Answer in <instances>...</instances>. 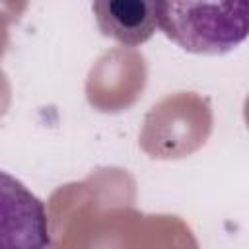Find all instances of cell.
I'll return each mask as SVG.
<instances>
[{"instance_id":"obj_2","label":"cell","mask_w":249,"mask_h":249,"mask_svg":"<svg viewBox=\"0 0 249 249\" xmlns=\"http://www.w3.org/2000/svg\"><path fill=\"white\" fill-rule=\"evenodd\" d=\"M99 31L124 45L140 47L158 27L156 0H91Z\"/></svg>"},{"instance_id":"obj_1","label":"cell","mask_w":249,"mask_h":249,"mask_svg":"<svg viewBox=\"0 0 249 249\" xmlns=\"http://www.w3.org/2000/svg\"><path fill=\"white\" fill-rule=\"evenodd\" d=\"M158 25L193 54H226L249 37V0H156Z\"/></svg>"}]
</instances>
